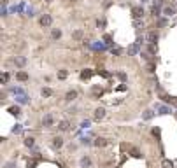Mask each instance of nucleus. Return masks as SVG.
<instances>
[{
  "mask_svg": "<svg viewBox=\"0 0 177 168\" xmlns=\"http://www.w3.org/2000/svg\"><path fill=\"white\" fill-rule=\"evenodd\" d=\"M79 165H81V168H89L91 166V159L88 156H84V158H81V163Z\"/></svg>",
  "mask_w": 177,
  "mask_h": 168,
  "instance_id": "4",
  "label": "nucleus"
},
{
  "mask_svg": "<svg viewBox=\"0 0 177 168\" xmlns=\"http://www.w3.org/2000/svg\"><path fill=\"white\" fill-rule=\"evenodd\" d=\"M53 145L60 149V147L63 145V138H60V137H54V138H53Z\"/></svg>",
  "mask_w": 177,
  "mask_h": 168,
  "instance_id": "10",
  "label": "nucleus"
},
{
  "mask_svg": "<svg viewBox=\"0 0 177 168\" xmlns=\"http://www.w3.org/2000/svg\"><path fill=\"white\" fill-rule=\"evenodd\" d=\"M89 75H91V72H83V75H81V77H83V79H88Z\"/></svg>",
  "mask_w": 177,
  "mask_h": 168,
  "instance_id": "27",
  "label": "nucleus"
},
{
  "mask_svg": "<svg viewBox=\"0 0 177 168\" xmlns=\"http://www.w3.org/2000/svg\"><path fill=\"white\" fill-rule=\"evenodd\" d=\"M37 165V161H28V168H33Z\"/></svg>",
  "mask_w": 177,
  "mask_h": 168,
  "instance_id": "29",
  "label": "nucleus"
},
{
  "mask_svg": "<svg viewBox=\"0 0 177 168\" xmlns=\"http://www.w3.org/2000/svg\"><path fill=\"white\" fill-rule=\"evenodd\" d=\"M16 79L18 81H28V74L26 72H18L16 74Z\"/></svg>",
  "mask_w": 177,
  "mask_h": 168,
  "instance_id": "9",
  "label": "nucleus"
},
{
  "mask_svg": "<svg viewBox=\"0 0 177 168\" xmlns=\"http://www.w3.org/2000/svg\"><path fill=\"white\" fill-rule=\"evenodd\" d=\"M93 144H95L96 147H105V145H107V140H105V138H100V137H98V138H96V140H95Z\"/></svg>",
  "mask_w": 177,
  "mask_h": 168,
  "instance_id": "8",
  "label": "nucleus"
},
{
  "mask_svg": "<svg viewBox=\"0 0 177 168\" xmlns=\"http://www.w3.org/2000/svg\"><path fill=\"white\" fill-rule=\"evenodd\" d=\"M72 37H74L75 40H79V39H83V32H81V30H75V32L72 33Z\"/></svg>",
  "mask_w": 177,
  "mask_h": 168,
  "instance_id": "14",
  "label": "nucleus"
},
{
  "mask_svg": "<svg viewBox=\"0 0 177 168\" xmlns=\"http://www.w3.org/2000/svg\"><path fill=\"white\" fill-rule=\"evenodd\" d=\"M33 144H35V142H33L32 137H26V138H25V145H26V147H33Z\"/></svg>",
  "mask_w": 177,
  "mask_h": 168,
  "instance_id": "15",
  "label": "nucleus"
},
{
  "mask_svg": "<svg viewBox=\"0 0 177 168\" xmlns=\"http://www.w3.org/2000/svg\"><path fill=\"white\" fill-rule=\"evenodd\" d=\"M81 144H83V145H91V138L83 137V138H81Z\"/></svg>",
  "mask_w": 177,
  "mask_h": 168,
  "instance_id": "19",
  "label": "nucleus"
},
{
  "mask_svg": "<svg viewBox=\"0 0 177 168\" xmlns=\"http://www.w3.org/2000/svg\"><path fill=\"white\" fill-rule=\"evenodd\" d=\"M132 156H133V158H140V152H139V149H132Z\"/></svg>",
  "mask_w": 177,
  "mask_h": 168,
  "instance_id": "21",
  "label": "nucleus"
},
{
  "mask_svg": "<svg viewBox=\"0 0 177 168\" xmlns=\"http://www.w3.org/2000/svg\"><path fill=\"white\" fill-rule=\"evenodd\" d=\"M163 12H165V16H174V14H175V9H174V7H165Z\"/></svg>",
  "mask_w": 177,
  "mask_h": 168,
  "instance_id": "13",
  "label": "nucleus"
},
{
  "mask_svg": "<svg viewBox=\"0 0 177 168\" xmlns=\"http://www.w3.org/2000/svg\"><path fill=\"white\" fill-rule=\"evenodd\" d=\"M7 81H9V74H4V77H2V82H4V84H5V82H7Z\"/></svg>",
  "mask_w": 177,
  "mask_h": 168,
  "instance_id": "28",
  "label": "nucleus"
},
{
  "mask_svg": "<svg viewBox=\"0 0 177 168\" xmlns=\"http://www.w3.org/2000/svg\"><path fill=\"white\" fill-rule=\"evenodd\" d=\"M51 95H53V91H51L49 88H44V89H42V96L47 98V96H51Z\"/></svg>",
  "mask_w": 177,
  "mask_h": 168,
  "instance_id": "16",
  "label": "nucleus"
},
{
  "mask_svg": "<svg viewBox=\"0 0 177 168\" xmlns=\"http://www.w3.org/2000/svg\"><path fill=\"white\" fill-rule=\"evenodd\" d=\"M51 21H53V19H51V16H49V14H44V16L41 18V25H42V26H46V28H47V26H51Z\"/></svg>",
  "mask_w": 177,
  "mask_h": 168,
  "instance_id": "1",
  "label": "nucleus"
},
{
  "mask_svg": "<svg viewBox=\"0 0 177 168\" xmlns=\"http://www.w3.org/2000/svg\"><path fill=\"white\" fill-rule=\"evenodd\" d=\"M147 40H149V44H156V40H158V33H156V32H149Z\"/></svg>",
  "mask_w": 177,
  "mask_h": 168,
  "instance_id": "5",
  "label": "nucleus"
},
{
  "mask_svg": "<svg viewBox=\"0 0 177 168\" xmlns=\"http://www.w3.org/2000/svg\"><path fill=\"white\" fill-rule=\"evenodd\" d=\"M14 166H16V161H9V163H5L4 168H14Z\"/></svg>",
  "mask_w": 177,
  "mask_h": 168,
  "instance_id": "24",
  "label": "nucleus"
},
{
  "mask_svg": "<svg viewBox=\"0 0 177 168\" xmlns=\"http://www.w3.org/2000/svg\"><path fill=\"white\" fill-rule=\"evenodd\" d=\"M47 2H53V0H47Z\"/></svg>",
  "mask_w": 177,
  "mask_h": 168,
  "instance_id": "30",
  "label": "nucleus"
},
{
  "mask_svg": "<svg viewBox=\"0 0 177 168\" xmlns=\"http://www.w3.org/2000/svg\"><path fill=\"white\" fill-rule=\"evenodd\" d=\"M151 117H153V112L151 110H146L144 112V119H151Z\"/></svg>",
  "mask_w": 177,
  "mask_h": 168,
  "instance_id": "22",
  "label": "nucleus"
},
{
  "mask_svg": "<svg viewBox=\"0 0 177 168\" xmlns=\"http://www.w3.org/2000/svg\"><path fill=\"white\" fill-rule=\"evenodd\" d=\"M104 116H105V110H104V109H96V110H95V119H96V121L104 119Z\"/></svg>",
  "mask_w": 177,
  "mask_h": 168,
  "instance_id": "6",
  "label": "nucleus"
},
{
  "mask_svg": "<svg viewBox=\"0 0 177 168\" xmlns=\"http://www.w3.org/2000/svg\"><path fill=\"white\" fill-rule=\"evenodd\" d=\"M88 126H89V119H86V121L81 123V128H88Z\"/></svg>",
  "mask_w": 177,
  "mask_h": 168,
  "instance_id": "26",
  "label": "nucleus"
},
{
  "mask_svg": "<svg viewBox=\"0 0 177 168\" xmlns=\"http://www.w3.org/2000/svg\"><path fill=\"white\" fill-rule=\"evenodd\" d=\"M14 63H16V65H19V67H23V65L26 63V60H25V58H16V60H14Z\"/></svg>",
  "mask_w": 177,
  "mask_h": 168,
  "instance_id": "17",
  "label": "nucleus"
},
{
  "mask_svg": "<svg viewBox=\"0 0 177 168\" xmlns=\"http://www.w3.org/2000/svg\"><path fill=\"white\" fill-rule=\"evenodd\" d=\"M58 77H60V79H65V77H67V70H60V74H58Z\"/></svg>",
  "mask_w": 177,
  "mask_h": 168,
  "instance_id": "23",
  "label": "nucleus"
},
{
  "mask_svg": "<svg viewBox=\"0 0 177 168\" xmlns=\"http://www.w3.org/2000/svg\"><path fill=\"white\" fill-rule=\"evenodd\" d=\"M163 166H165V168H174V163L168 161V159H165V161H163Z\"/></svg>",
  "mask_w": 177,
  "mask_h": 168,
  "instance_id": "20",
  "label": "nucleus"
},
{
  "mask_svg": "<svg viewBox=\"0 0 177 168\" xmlns=\"http://www.w3.org/2000/svg\"><path fill=\"white\" fill-rule=\"evenodd\" d=\"M53 123H54V119H53V116H51V114H47V116L44 117V121H42V124H44L46 128H51V126H53Z\"/></svg>",
  "mask_w": 177,
  "mask_h": 168,
  "instance_id": "2",
  "label": "nucleus"
},
{
  "mask_svg": "<svg viewBox=\"0 0 177 168\" xmlns=\"http://www.w3.org/2000/svg\"><path fill=\"white\" fill-rule=\"evenodd\" d=\"M9 112L12 116H19L21 114V110H19V107H9Z\"/></svg>",
  "mask_w": 177,
  "mask_h": 168,
  "instance_id": "12",
  "label": "nucleus"
},
{
  "mask_svg": "<svg viewBox=\"0 0 177 168\" xmlns=\"http://www.w3.org/2000/svg\"><path fill=\"white\" fill-rule=\"evenodd\" d=\"M132 12H133V18H140V16L144 14V9H142V7H133Z\"/></svg>",
  "mask_w": 177,
  "mask_h": 168,
  "instance_id": "7",
  "label": "nucleus"
},
{
  "mask_svg": "<svg viewBox=\"0 0 177 168\" xmlns=\"http://www.w3.org/2000/svg\"><path fill=\"white\" fill-rule=\"evenodd\" d=\"M62 37V30H53V39H60Z\"/></svg>",
  "mask_w": 177,
  "mask_h": 168,
  "instance_id": "18",
  "label": "nucleus"
},
{
  "mask_svg": "<svg viewBox=\"0 0 177 168\" xmlns=\"http://www.w3.org/2000/svg\"><path fill=\"white\" fill-rule=\"evenodd\" d=\"M12 131H14V133H19V131H21V126H19V124H16V126L12 128Z\"/></svg>",
  "mask_w": 177,
  "mask_h": 168,
  "instance_id": "25",
  "label": "nucleus"
},
{
  "mask_svg": "<svg viewBox=\"0 0 177 168\" xmlns=\"http://www.w3.org/2000/svg\"><path fill=\"white\" fill-rule=\"evenodd\" d=\"M77 98V91H68L67 93V100L68 102H72V100H75Z\"/></svg>",
  "mask_w": 177,
  "mask_h": 168,
  "instance_id": "11",
  "label": "nucleus"
},
{
  "mask_svg": "<svg viewBox=\"0 0 177 168\" xmlns=\"http://www.w3.org/2000/svg\"><path fill=\"white\" fill-rule=\"evenodd\" d=\"M68 128H70L68 121H60L58 123V130H60V131H68Z\"/></svg>",
  "mask_w": 177,
  "mask_h": 168,
  "instance_id": "3",
  "label": "nucleus"
}]
</instances>
